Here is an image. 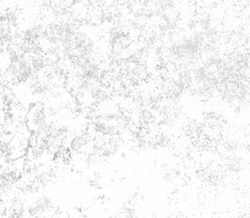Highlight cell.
I'll return each instance as SVG.
<instances>
[{"instance_id": "obj_1", "label": "cell", "mask_w": 250, "mask_h": 218, "mask_svg": "<svg viewBox=\"0 0 250 218\" xmlns=\"http://www.w3.org/2000/svg\"><path fill=\"white\" fill-rule=\"evenodd\" d=\"M53 209L52 200L47 196H42L36 198L30 204H28L26 213L28 217H42L44 214Z\"/></svg>"}, {"instance_id": "obj_2", "label": "cell", "mask_w": 250, "mask_h": 218, "mask_svg": "<svg viewBox=\"0 0 250 218\" xmlns=\"http://www.w3.org/2000/svg\"><path fill=\"white\" fill-rule=\"evenodd\" d=\"M47 122H48V113L44 106L38 104L29 110L28 125V127L32 131H37Z\"/></svg>"}]
</instances>
